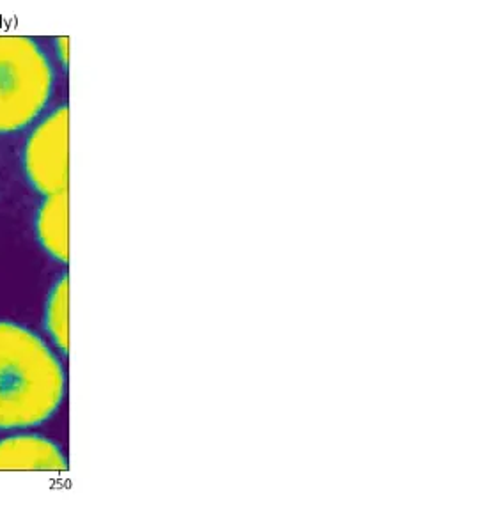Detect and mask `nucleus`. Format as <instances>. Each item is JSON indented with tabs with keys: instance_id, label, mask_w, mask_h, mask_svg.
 Instances as JSON below:
<instances>
[{
	"instance_id": "1",
	"label": "nucleus",
	"mask_w": 477,
	"mask_h": 512,
	"mask_svg": "<svg viewBox=\"0 0 477 512\" xmlns=\"http://www.w3.org/2000/svg\"><path fill=\"white\" fill-rule=\"evenodd\" d=\"M64 371L24 326L0 321V429L38 426L63 401Z\"/></svg>"
},
{
	"instance_id": "2",
	"label": "nucleus",
	"mask_w": 477,
	"mask_h": 512,
	"mask_svg": "<svg viewBox=\"0 0 477 512\" xmlns=\"http://www.w3.org/2000/svg\"><path fill=\"white\" fill-rule=\"evenodd\" d=\"M54 93V68L25 36H0V135L32 125Z\"/></svg>"
},
{
	"instance_id": "3",
	"label": "nucleus",
	"mask_w": 477,
	"mask_h": 512,
	"mask_svg": "<svg viewBox=\"0 0 477 512\" xmlns=\"http://www.w3.org/2000/svg\"><path fill=\"white\" fill-rule=\"evenodd\" d=\"M25 172L45 195L68 192L70 185V112L64 105L34 128L25 148Z\"/></svg>"
},
{
	"instance_id": "4",
	"label": "nucleus",
	"mask_w": 477,
	"mask_h": 512,
	"mask_svg": "<svg viewBox=\"0 0 477 512\" xmlns=\"http://www.w3.org/2000/svg\"><path fill=\"white\" fill-rule=\"evenodd\" d=\"M68 463L54 443L36 436L0 442V470H66Z\"/></svg>"
},
{
	"instance_id": "5",
	"label": "nucleus",
	"mask_w": 477,
	"mask_h": 512,
	"mask_svg": "<svg viewBox=\"0 0 477 512\" xmlns=\"http://www.w3.org/2000/svg\"><path fill=\"white\" fill-rule=\"evenodd\" d=\"M38 236L41 245L59 261L66 263L70 256L68 236V192L47 195L38 217Z\"/></svg>"
},
{
	"instance_id": "6",
	"label": "nucleus",
	"mask_w": 477,
	"mask_h": 512,
	"mask_svg": "<svg viewBox=\"0 0 477 512\" xmlns=\"http://www.w3.org/2000/svg\"><path fill=\"white\" fill-rule=\"evenodd\" d=\"M48 332L54 337V341L68 350V279L64 277L54 288L50 296L47 309Z\"/></svg>"
},
{
	"instance_id": "7",
	"label": "nucleus",
	"mask_w": 477,
	"mask_h": 512,
	"mask_svg": "<svg viewBox=\"0 0 477 512\" xmlns=\"http://www.w3.org/2000/svg\"><path fill=\"white\" fill-rule=\"evenodd\" d=\"M57 47L61 48V59L64 64H68V38L57 39Z\"/></svg>"
}]
</instances>
